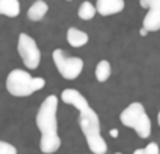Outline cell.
<instances>
[{
    "mask_svg": "<svg viewBox=\"0 0 160 154\" xmlns=\"http://www.w3.org/2000/svg\"><path fill=\"white\" fill-rule=\"evenodd\" d=\"M94 75H96V80L98 82H107L112 75V64L108 60H101L98 64H96V69H94Z\"/></svg>",
    "mask_w": 160,
    "mask_h": 154,
    "instance_id": "13",
    "label": "cell"
},
{
    "mask_svg": "<svg viewBox=\"0 0 160 154\" xmlns=\"http://www.w3.org/2000/svg\"><path fill=\"white\" fill-rule=\"evenodd\" d=\"M140 35H141V36H144V35H148V32H146L144 28H141V32H140Z\"/></svg>",
    "mask_w": 160,
    "mask_h": 154,
    "instance_id": "19",
    "label": "cell"
},
{
    "mask_svg": "<svg viewBox=\"0 0 160 154\" xmlns=\"http://www.w3.org/2000/svg\"><path fill=\"white\" fill-rule=\"evenodd\" d=\"M61 101H63L64 104L72 105V107H74L75 110H78V112L90 105L88 101H87V98L80 93L78 90H74V88H64V90L61 91Z\"/></svg>",
    "mask_w": 160,
    "mask_h": 154,
    "instance_id": "7",
    "label": "cell"
},
{
    "mask_svg": "<svg viewBox=\"0 0 160 154\" xmlns=\"http://www.w3.org/2000/svg\"><path fill=\"white\" fill-rule=\"evenodd\" d=\"M110 135H112V137H115V138H116V137H118V135H119V134H118V129H112V131H110Z\"/></svg>",
    "mask_w": 160,
    "mask_h": 154,
    "instance_id": "18",
    "label": "cell"
},
{
    "mask_svg": "<svg viewBox=\"0 0 160 154\" xmlns=\"http://www.w3.org/2000/svg\"><path fill=\"white\" fill-rule=\"evenodd\" d=\"M53 63L60 75L66 80H74L83 71V60L78 57H68L63 49H55L52 54Z\"/></svg>",
    "mask_w": 160,
    "mask_h": 154,
    "instance_id": "4",
    "label": "cell"
},
{
    "mask_svg": "<svg viewBox=\"0 0 160 154\" xmlns=\"http://www.w3.org/2000/svg\"><path fill=\"white\" fill-rule=\"evenodd\" d=\"M0 154H18V149L14 145L0 140Z\"/></svg>",
    "mask_w": 160,
    "mask_h": 154,
    "instance_id": "16",
    "label": "cell"
},
{
    "mask_svg": "<svg viewBox=\"0 0 160 154\" xmlns=\"http://www.w3.org/2000/svg\"><path fill=\"white\" fill-rule=\"evenodd\" d=\"M58 98L55 95L47 96L38 109L36 113V126L41 132L39 149L44 154H53L61 146V138L58 135Z\"/></svg>",
    "mask_w": 160,
    "mask_h": 154,
    "instance_id": "1",
    "label": "cell"
},
{
    "mask_svg": "<svg viewBox=\"0 0 160 154\" xmlns=\"http://www.w3.org/2000/svg\"><path fill=\"white\" fill-rule=\"evenodd\" d=\"M77 14H78V18L82 19V21H91L96 14H98V11H96V5H93L91 2H83L82 5L78 7V11H77Z\"/></svg>",
    "mask_w": 160,
    "mask_h": 154,
    "instance_id": "14",
    "label": "cell"
},
{
    "mask_svg": "<svg viewBox=\"0 0 160 154\" xmlns=\"http://www.w3.org/2000/svg\"><path fill=\"white\" fill-rule=\"evenodd\" d=\"M68 2H71V0H68Z\"/></svg>",
    "mask_w": 160,
    "mask_h": 154,
    "instance_id": "22",
    "label": "cell"
},
{
    "mask_svg": "<svg viewBox=\"0 0 160 154\" xmlns=\"http://www.w3.org/2000/svg\"><path fill=\"white\" fill-rule=\"evenodd\" d=\"M66 39L69 43V46L78 49V47H83L87 43H88V33H85L83 30H78L75 27H71L66 33Z\"/></svg>",
    "mask_w": 160,
    "mask_h": 154,
    "instance_id": "9",
    "label": "cell"
},
{
    "mask_svg": "<svg viewBox=\"0 0 160 154\" xmlns=\"http://www.w3.org/2000/svg\"><path fill=\"white\" fill-rule=\"evenodd\" d=\"M124 0H96V11L101 16L118 14L124 10Z\"/></svg>",
    "mask_w": 160,
    "mask_h": 154,
    "instance_id": "8",
    "label": "cell"
},
{
    "mask_svg": "<svg viewBox=\"0 0 160 154\" xmlns=\"http://www.w3.org/2000/svg\"><path fill=\"white\" fill-rule=\"evenodd\" d=\"M18 52L21 55L22 63L25 64V68L28 69H36L41 63V50L36 44V41L27 35V33H21L18 38Z\"/></svg>",
    "mask_w": 160,
    "mask_h": 154,
    "instance_id": "5",
    "label": "cell"
},
{
    "mask_svg": "<svg viewBox=\"0 0 160 154\" xmlns=\"http://www.w3.org/2000/svg\"><path fill=\"white\" fill-rule=\"evenodd\" d=\"M119 121L126 126L135 131V134L140 138H149L152 132V123L151 118L146 113V109L141 102H132L129 104L119 115Z\"/></svg>",
    "mask_w": 160,
    "mask_h": 154,
    "instance_id": "3",
    "label": "cell"
},
{
    "mask_svg": "<svg viewBox=\"0 0 160 154\" xmlns=\"http://www.w3.org/2000/svg\"><path fill=\"white\" fill-rule=\"evenodd\" d=\"M7 90L14 98H27L46 87L42 77H33L25 69H13L7 77Z\"/></svg>",
    "mask_w": 160,
    "mask_h": 154,
    "instance_id": "2",
    "label": "cell"
},
{
    "mask_svg": "<svg viewBox=\"0 0 160 154\" xmlns=\"http://www.w3.org/2000/svg\"><path fill=\"white\" fill-rule=\"evenodd\" d=\"M157 123H158V126H160V112H158V115H157Z\"/></svg>",
    "mask_w": 160,
    "mask_h": 154,
    "instance_id": "20",
    "label": "cell"
},
{
    "mask_svg": "<svg viewBox=\"0 0 160 154\" xmlns=\"http://www.w3.org/2000/svg\"><path fill=\"white\" fill-rule=\"evenodd\" d=\"M133 154H160V148L157 143H148L144 148H138L133 151Z\"/></svg>",
    "mask_w": 160,
    "mask_h": 154,
    "instance_id": "15",
    "label": "cell"
},
{
    "mask_svg": "<svg viewBox=\"0 0 160 154\" xmlns=\"http://www.w3.org/2000/svg\"><path fill=\"white\" fill-rule=\"evenodd\" d=\"M78 126L82 129L85 140H90L93 137L102 135L101 134V120L99 115L94 112V109L91 105L85 107L83 110L78 112Z\"/></svg>",
    "mask_w": 160,
    "mask_h": 154,
    "instance_id": "6",
    "label": "cell"
},
{
    "mask_svg": "<svg viewBox=\"0 0 160 154\" xmlns=\"http://www.w3.org/2000/svg\"><path fill=\"white\" fill-rule=\"evenodd\" d=\"M140 5L146 10L152 8H160V0H140Z\"/></svg>",
    "mask_w": 160,
    "mask_h": 154,
    "instance_id": "17",
    "label": "cell"
},
{
    "mask_svg": "<svg viewBox=\"0 0 160 154\" xmlns=\"http://www.w3.org/2000/svg\"><path fill=\"white\" fill-rule=\"evenodd\" d=\"M115 154H122V152H115Z\"/></svg>",
    "mask_w": 160,
    "mask_h": 154,
    "instance_id": "21",
    "label": "cell"
},
{
    "mask_svg": "<svg viewBox=\"0 0 160 154\" xmlns=\"http://www.w3.org/2000/svg\"><path fill=\"white\" fill-rule=\"evenodd\" d=\"M143 28L149 32H158L160 30V8L148 10L146 16L143 18Z\"/></svg>",
    "mask_w": 160,
    "mask_h": 154,
    "instance_id": "10",
    "label": "cell"
},
{
    "mask_svg": "<svg viewBox=\"0 0 160 154\" xmlns=\"http://www.w3.org/2000/svg\"><path fill=\"white\" fill-rule=\"evenodd\" d=\"M47 11H49V7H47V3L44 2V0H36V2H33L32 7L28 8L27 16H28L30 21L38 22L47 14Z\"/></svg>",
    "mask_w": 160,
    "mask_h": 154,
    "instance_id": "11",
    "label": "cell"
},
{
    "mask_svg": "<svg viewBox=\"0 0 160 154\" xmlns=\"http://www.w3.org/2000/svg\"><path fill=\"white\" fill-rule=\"evenodd\" d=\"M0 14L7 18H18L21 14L19 0H0Z\"/></svg>",
    "mask_w": 160,
    "mask_h": 154,
    "instance_id": "12",
    "label": "cell"
}]
</instances>
